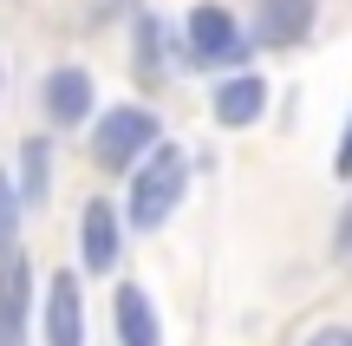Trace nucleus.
Here are the masks:
<instances>
[{"label": "nucleus", "mask_w": 352, "mask_h": 346, "mask_svg": "<svg viewBox=\"0 0 352 346\" xmlns=\"http://www.w3.org/2000/svg\"><path fill=\"white\" fill-rule=\"evenodd\" d=\"M183 190H189V151L183 144H157L151 157H144L138 170H131V196H124V222L138 235H151V229H164V222L176 216V203H183Z\"/></svg>", "instance_id": "1"}, {"label": "nucleus", "mask_w": 352, "mask_h": 346, "mask_svg": "<svg viewBox=\"0 0 352 346\" xmlns=\"http://www.w3.org/2000/svg\"><path fill=\"white\" fill-rule=\"evenodd\" d=\"M157 144H164V118L131 98V105H111V111L98 118V131H91V164H98L104 177H131Z\"/></svg>", "instance_id": "2"}, {"label": "nucleus", "mask_w": 352, "mask_h": 346, "mask_svg": "<svg viewBox=\"0 0 352 346\" xmlns=\"http://www.w3.org/2000/svg\"><path fill=\"white\" fill-rule=\"evenodd\" d=\"M183 65H215V72H248V33L228 7L215 0H196L183 20V39H176Z\"/></svg>", "instance_id": "3"}, {"label": "nucleus", "mask_w": 352, "mask_h": 346, "mask_svg": "<svg viewBox=\"0 0 352 346\" xmlns=\"http://www.w3.org/2000/svg\"><path fill=\"white\" fill-rule=\"evenodd\" d=\"M118 255H124V216L104 196H85V209H78V261H85V274H111Z\"/></svg>", "instance_id": "4"}, {"label": "nucleus", "mask_w": 352, "mask_h": 346, "mask_svg": "<svg viewBox=\"0 0 352 346\" xmlns=\"http://www.w3.org/2000/svg\"><path fill=\"white\" fill-rule=\"evenodd\" d=\"M39 334H46V346H85V288H78V274H72V268L46 281Z\"/></svg>", "instance_id": "5"}, {"label": "nucleus", "mask_w": 352, "mask_h": 346, "mask_svg": "<svg viewBox=\"0 0 352 346\" xmlns=\"http://www.w3.org/2000/svg\"><path fill=\"white\" fill-rule=\"evenodd\" d=\"M39 105H46V118L52 125H85L91 118V105H98V78L85 72V65H52L46 72V85H39Z\"/></svg>", "instance_id": "6"}, {"label": "nucleus", "mask_w": 352, "mask_h": 346, "mask_svg": "<svg viewBox=\"0 0 352 346\" xmlns=\"http://www.w3.org/2000/svg\"><path fill=\"white\" fill-rule=\"evenodd\" d=\"M33 340V261L7 255L0 261V346Z\"/></svg>", "instance_id": "7"}, {"label": "nucleus", "mask_w": 352, "mask_h": 346, "mask_svg": "<svg viewBox=\"0 0 352 346\" xmlns=\"http://www.w3.org/2000/svg\"><path fill=\"white\" fill-rule=\"evenodd\" d=\"M209 111H215V125L222 131H248V125H261V111H267V78L254 72H228L222 85H215V98H209Z\"/></svg>", "instance_id": "8"}, {"label": "nucleus", "mask_w": 352, "mask_h": 346, "mask_svg": "<svg viewBox=\"0 0 352 346\" xmlns=\"http://www.w3.org/2000/svg\"><path fill=\"white\" fill-rule=\"evenodd\" d=\"M111 327H118V346H164V314H157L151 288L124 281L111 294Z\"/></svg>", "instance_id": "9"}, {"label": "nucleus", "mask_w": 352, "mask_h": 346, "mask_svg": "<svg viewBox=\"0 0 352 346\" xmlns=\"http://www.w3.org/2000/svg\"><path fill=\"white\" fill-rule=\"evenodd\" d=\"M320 20V0H254V39L261 46H300Z\"/></svg>", "instance_id": "10"}, {"label": "nucleus", "mask_w": 352, "mask_h": 346, "mask_svg": "<svg viewBox=\"0 0 352 346\" xmlns=\"http://www.w3.org/2000/svg\"><path fill=\"white\" fill-rule=\"evenodd\" d=\"M13 164H20V177H13V190H20V209H26V203L39 209V203L52 196V138H26Z\"/></svg>", "instance_id": "11"}, {"label": "nucleus", "mask_w": 352, "mask_h": 346, "mask_svg": "<svg viewBox=\"0 0 352 346\" xmlns=\"http://www.w3.org/2000/svg\"><path fill=\"white\" fill-rule=\"evenodd\" d=\"M131 59H138L144 78H157V59H164V20H157V13H138V26H131Z\"/></svg>", "instance_id": "12"}, {"label": "nucleus", "mask_w": 352, "mask_h": 346, "mask_svg": "<svg viewBox=\"0 0 352 346\" xmlns=\"http://www.w3.org/2000/svg\"><path fill=\"white\" fill-rule=\"evenodd\" d=\"M20 255V190H13V177L0 170V261Z\"/></svg>", "instance_id": "13"}, {"label": "nucleus", "mask_w": 352, "mask_h": 346, "mask_svg": "<svg viewBox=\"0 0 352 346\" xmlns=\"http://www.w3.org/2000/svg\"><path fill=\"white\" fill-rule=\"evenodd\" d=\"M307 346H352V321H327L307 334Z\"/></svg>", "instance_id": "14"}, {"label": "nucleus", "mask_w": 352, "mask_h": 346, "mask_svg": "<svg viewBox=\"0 0 352 346\" xmlns=\"http://www.w3.org/2000/svg\"><path fill=\"white\" fill-rule=\"evenodd\" d=\"M333 255H340L346 268H352V203L340 209V222H333Z\"/></svg>", "instance_id": "15"}, {"label": "nucleus", "mask_w": 352, "mask_h": 346, "mask_svg": "<svg viewBox=\"0 0 352 346\" xmlns=\"http://www.w3.org/2000/svg\"><path fill=\"white\" fill-rule=\"evenodd\" d=\"M333 177H340V183H352V118H346L340 144H333Z\"/></svg>", "instance_id": "16"}, {"label": "nucleus", "mask_w": 352, "mask_h": 346, "mask_svg": "<svg viewBox=\"0 0 352 346\" xmlns=\"http://www.w3.org/2000/svg\"><path fill=\"white\" fill-rule=\"evenodd\" d=\"M104 7H124V0H104Z\"/></svg>", "instance_id": "17"}]
</instances>
